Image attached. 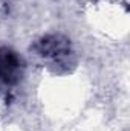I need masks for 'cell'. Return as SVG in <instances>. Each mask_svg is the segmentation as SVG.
<instances>
[{
  "label": "cell",
  "mask_w": 130,
  "mask_h": 131,
  "mask_svg": "<svg viewBox=\"0 0 130 131\" xmlns=\"http://www.w3.org/2000/svg\"><path fill=\"white\" fill-rule=\"evenodd\" d=\"M31 55L54 72H66L73 64V49L70 40L61 34H49L38 38L31 46Z\"/></svg>",
  "instance_id": "6da1fadb"
},
{
  "label": "cell",
  "mask_w": 130,
  "mask_h": 131,
  "mask_svg": "<svg viewBox=\"0 0 130 131\" xmlns=\"http://www.w3.org/2000/svg\"><path fill=\"white\" fill-rule=\"evenodd\" d=\"M25 64L22 58L9 47H0V84L6 87L17 85L23 78Z\"/></svg>",
  "instance_id": "7a4b0ae2"
}]
</instances>
